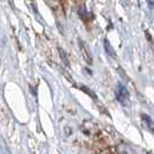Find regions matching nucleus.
<instances>
[{"label": "nucleus", "mask_w": 154, "mask_h": 154, "mask_svg": "<svg viewBox=\"0 0 154 154\" xmlns=\"http://www.w3.org/2000/svg\"><path fill=\"white\" fill-rule=\"evenodd\" d=\"M58 51H59V56H60V59H62L63 64H64L65 66H69V59H67L66 54L64 52V50L60 49V48H58Z\"/></svg>", "instance_id": "nucleus-5"}, {"label": "nucleus", "mask_w": 154, "mask_h": 154, "mask_svg": "<svg viewBox=\"0 0 154 154\" xmlns=\"http://www.w3.org/2000/svg\"><path fill=\"white\" fill-rule=\"evenodd\" d=\"M116 96H117V100L119 101L121 103L125 104V103L129 101L130 94H129V92L125 89V87H124V86L119 85L118 86V89H117V94H116Z\"/></svg>", "instance_id": "nucleus-2"}, {"label": "nucleus", "mask_w": 154, "mask_h": 154, "mask_svg": "<svg viewBox=\"0 0 154 154\" xmlns=\"http://www.w3.org/2000/svg\"><path fill=\"white\" fill-rule=\"evenodd\" d=\"M79 48H80V52L82 54V57H84V59H85V62L87 64H93V57H92V54H91V51H89V49H88V46L86 45L85 43L81 41V39H79Z\"/></svg>", "instance_id": "nucleus-1"}, {"label": "nucleus", "mask_w": 154, "mask_h": 154, "mask_svg": "<svg viewBox=\"0 0 154 154\" xmlns=\"http://www.w3.org/2000/svg\"><path fill=\"white\" fill-rule=\"evenodd\" d=\"M104 48H106V51H107V54H108L109 56L115 57V51H114V49L111 48V45H110V43H109L108 39L104 41Z\"/></svg>", "instance_id": "nucleus-4"}, {"label": "nucleus", "mask_w": 154, "mask_h": 154, "mask_svg": "<svg viewBox=\"0 0 154 154\" xmlns=\"http://www.w3.org/2000/svg\"><path fill=\"white\" fill-rule=\"evenodd\" d=\"M141 119H143V122L145 124V126H146L148 130H151L152 132H154V122L149 118V116L147 115H143L141 116Z\"/></svg>", "instance_id": "nucleus-3"}]
</instances>
